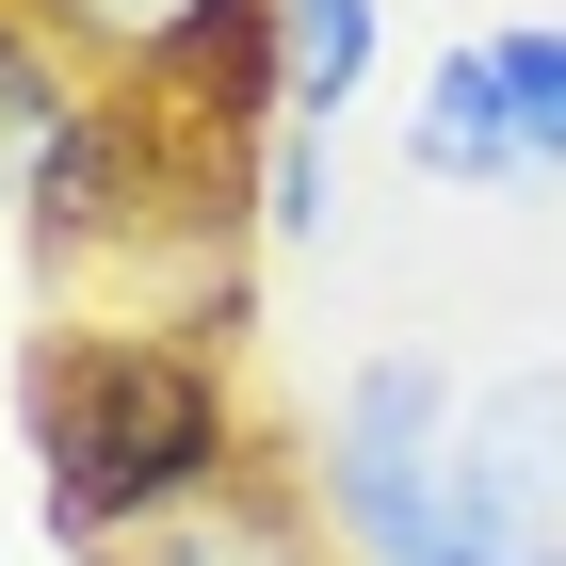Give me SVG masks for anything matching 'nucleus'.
Returning a JSON list of instances; mask_svg holds the SVG:
<instances>
[{"label": "nucleus", "instance_id": "7", "mask_svg": "<svg viewBox=\"0 0 566 566\" xmlns=\"http://www.w3.org/2000/svg\"><path fill=\"white\" fill-rule=\"evenodd\" d=\"M389 65V0H275V130H340Z\"/></svg>", "mask_w": 566, "mask_h": 566}, {"label": "nucleus", "instance_id": "4", "mask_svg": "<svg viewBox=\"0 0 566 566\" xmlns=\"http://www.w3.org/2000/svg\"><path fill=\"white\" fill-rule=\"evenodd\" d=\"M453 437H470V405H453V373H437V356H373V373H340V405H324V453H307V485H324L340 551L389 518V502L437 470V453H453Z\"/></svg>", "mask_w": 566, "mask_h": 566}, {"label": "nucleus", "instance_id": "2", "mask_svg": "<svg viewBox=\"0 0 566 566\" xmlns=\"http://www.w3.org/2000/svg\"><path fill=\"white\" fill-rule=\"evenodd\" d=\"M82 82L114 97H163L195 130H243L275 114V0H17Z\"/></svg>", "mask_w": 566, "mask_h": 566}, {"label": "nucleus", "instance_id": "1", "mask_svg": "<svg viewBox=\"0 0 566 566\" xmlns=\"http://www.w3.org/2000/svg\"><path fill=\"white\" fill-rule=\"evenodd\" d=\"M33 485L97 566H130L178 518H211L227 485H260V421L211 340L65 324V340H33Z\"/></svg>", "mask_w": 566, "mask_h": 566}, {"label": "nucleus", "instance_id": "3", "mask_svg": "<svg viewBox=\"0 0 566 566\" xmlns=\"http://www.w3.org/2000/svg\"><path fill=\"white\" fill-rule=\"evenodd\" d=\"M195 163H211V130H178L163 97H114V82H97V97H82V130L49 146V178H33V211H17V243L49 260V292H65V275H130L146 243H163V211L195 195Z\"/></svg>", "mask_w": 566, "mask_h": 566}, {"label": "nucleus", "instance_id": "6", "mask_svg": "<svg viewBox=\"0 0 566 566\" xmlns=\"http://www.w3.org/2000/svg\"><path fill=\"white\" fill-rule=\"evenodd\" d=\"M405 163L453 178V195L534 178V146H518V82H502V33H470V49H437V65H421V97H405Z\"/></svg>", "mask_w": 566, "mask_h": 566}, {"label": "nucleus", "instance_id": "12", "mask_svg": "<svg viewBox=\"0 0 566 566\" xmlns=\"http://www.w3.org/2000/svg\"><path fill=\"white\" fill-rule=\"evenodd\" d=\"M502 82H518V146H534V178L566 163V17H518L502 33Z\"/></svg>", "mask_w": 566, "mask_h": 566}, {"label": "nucleus", "instance_id": "9", "mask_svg": "<svg viewBox=\"0 0 566 566\" xmlns=\"http://www.w3.org/2000/svg\"><path fill=\"white\" fill-rule=\"evenodd\" d=\"M82 97H97V82L0 0V211H33V178H49V146L82 130Z\"/></svg>", "mask_w": 566, "mask_h": 566}, {"label": "nucleus", "instance_id": "10", "mask_svg": "<svg viewBox=\"0 0 566 566\" xmlns=\"http://www.w3.org/2000/svg\"><path fill=\"white\" fill-rule=\"evenodd\" d=\"M130 566H324V502H307V485H227L211 518H178L163 551H130Z\"/></svg>", "mask_w": 566, "mask_h": 566}, {"label": "nucleus", "instance_id": "8", "mask_svg": "<svg viewBox=\"0 0 566 566\" xmlns=\"http://www.w3.org/2000/svg\"><path fill=\"white\" fill-rule=\"evenodd\" d=\"M470 470L518 502V518L566 534V373H502V389H470Z\"/></svg>", "mask_w": 566, "mask_h": 566}, {"label": "nucleus", "instance_id": "11", "mask_svg": "<svg viewBox=\"0 0 566 566\" xmlns=\"http://www.w3.org/2000/svg\"><path fill=\"white\" fill-rule=\"evenodd\" d=\"M340 227V130H260V243H324Z\"/></svg>", "mask_w": 566, "mask_h": 566}, {"label": "nucleus", "instance_id": "5", "mask_svg": "<svg viewBox=\"0 0 566 566\" xmlns=\"http://www.w3.org/2000/svg\"><path fill=\"white\" fill-rule=\"evenodd\" d=\"M356 566H566V534H551V518H518V502L470 470V437H453V453L405 485L389 518L356 534Z\"/></svg>", "mask_w": 566, "mask_h": 566}]
</instances>
